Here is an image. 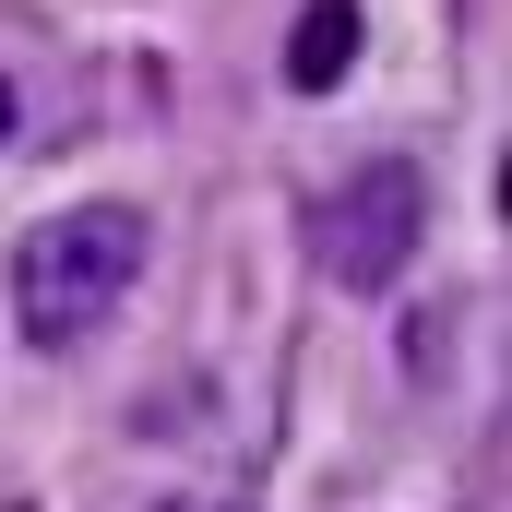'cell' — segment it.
Wrapping results in <instances>:
<instances>
[{
	"instance_id": "cell-2",
	"label": "cell",
	"mask_w": 512,
	"mask_h": 512,
	"mask_svg": "<svg viewBox=\"0 0 512 512\" xmlns=\"http://www.w3.org/2000/svg\"><path fill=\"white\" fill-rule=\"evenodd\" d=\"M405 251H417V167H358V179L322 203V262H334L346 286H382Z\"/></svg>"
},
{
	"instance_id": "cell-5",
	"label": "cell",
	"mask_w": 512,
	"mask_h": 512,
	"mask_svg": "<svg viewBox=\"0 0 512 512\" xmlns=\"http://www.w3.org/2000/svg\"><path fill=\"white\" fill-rule=\"evenodd\" d=\"M179 512H227V501H179Z\"/></svg>"
},
{
	"instance_id": "cell-3",
	"label": "cell",
	"mask_w": 512,
	"mask_h": 512,
	"mask_svg": "<svg viewBox=\"0 0 512 512\" xmlns=\"http://www.w3.org/2000/svg\"><path fill=\"white\" fill-rule=\"evenodd\" d=\"M346 60H358V12H346V0H322V12L298 24V60H286V72H298V84H334Z\"/></svg>"
},
{
	"instance_id": "cell-4",
	"label": "cell",
	"mask_w": 512,
	"mask_h": 512,
	"mask_svg": "<svg viewBox=\"0 0 512 512\" xmlns=\"http://www.w3.org/2000/svg\"><path fill=\"white\" fill-rule=\"evenodd\" d=\"M0 131H12V84H0Z\"/></svg>"
},
{
	"instance_id": "cell-1",
	"label": "cell",
	"mask_w": 512,
	"mask_h": 512,
	"mask_svg": "<svg viewBox=\"0 0 512 512\" xmlns=\"http://www.w3.org/2000/svg\"><path fill=\"white\" fill-rule=\"evenodd\" d=\"M131 274H143V215H131V203H84V215H60V227L24 239L12 310H24L36 346H84V334L131 298Z\"/></svg>"
}]
</instances>
